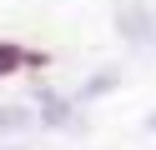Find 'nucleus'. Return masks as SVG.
<instances>
[{
  "label": "nucleus",
  "mask_w": 156,
  "mask_h": 150,
  "mask_svg": "<svg viewBox=\"0 0 156 150\" xmlns=\"http://www.w3.org/2000/svg\"><path fill=\"white\" fill-rule=\"evenodd\" d=\"M25 125H30V110L25 105H0V135H15Z\"/></svg>",
  "instance_id": "2"
},
{
  "label": "nucleus",
  "mask_w": 156,
  "mask_h": 150,
  "mask_svg": "<svg viewBox=\"0 0 156 150\" xmlns=\"http://www.w3.org/2000/svg\"><path fill=\"white\" fill-rule=\"evenodd\" d=\"M0 150H10V145H0Z\"/></svg>",
  "instance_id": "6"
},
{
  "label": "nucleus",
  "mask_w": 156,
  "mask_h": 150,
  "mask_svg": "<svg viewBox=\"0 0 156 150\" xmlns=\"http://www.w3.org/2000/svg\"><path fill=\"white\" fill-rule=\"evenodd\" d=\"M121 35H126V40H141V45H151V40H156L151 5H126V10H121Z\"/></svg>",
  "instance_id": "1"
},
{
  "label": "nucleus",
  "mask_w": 156,
  "mask_h": 150,
  "mask_svg": "<svg viewBox=\"0 0 156 150\" xmlns=\"http://www.w3.org/2000/svg\"><path fill=\"white\" fill-rule=\"evenodd\" d=\"M111 85H116V75H96L91 85L81 90V100H96V95H106V90H111Z\"/></svg>",
  "instance_id": "5"
},
{
  "label": "nucleus",
  "mask_w": 156,
  "mask_h": 150,
  "mask_svg": "<svg viewBox=\"0 0 156 150\" xmlns=\"http://www.w3.org/2000/svg\"><path fill=\"white\" fill-rule=\"evenodd\" d=\"M41 120L45 125H66V120H71V105H66L61 95H41Z\"/></svg>",
  "instance_id": "3"
},
{
  "label": "nucleus",
  "mask_w": 156,
  "mask_h": 150,
  "mask_svg": "<svg viewBox=\"0 0 156 150\" xmlns=\"http://www.w3.org/2000/svg\"><path fill=\"white\" fill-rule=\"evenodd\" d=\"M25 60H30V55H25L20 45H0V75H15Z\"/></svg>",
  "instance_id": "4"
}]
</instances>
